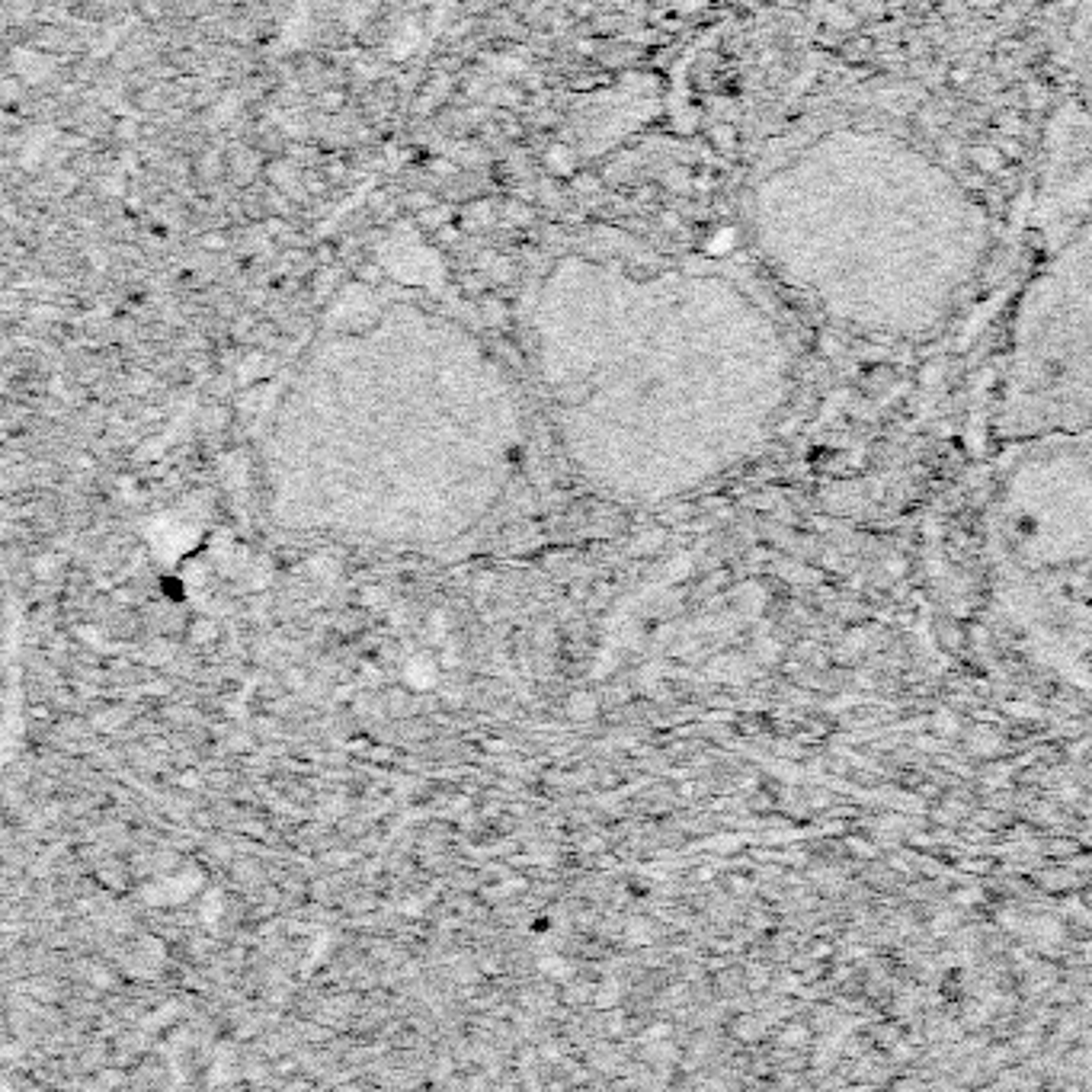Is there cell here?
Segmentation results:
<instances>
[{
    "label": "cell",
    "instance_id": "obj_1",
    "mask_svg": "<svg viewBox=\"0 0 1092 1092\" xmlns=\"http://www.w3.org/2000/svg\"><path fill=\"white\" fill-rule=\"evenodd\" d=\"M750 228L772 276L836 328L923 340L955 314L990 244L945 167L878 129H836L775 164Z\"/></svg>",
    "mask_w": 1092,
    "mask_h": 1092
},
{
    "label": "cell",
    "instance_id": "obj_2",
    "mask_svg": "<svg viewBox=\"0 0 1092 1092\" xmlns=\"http://www.w3.org/2000/svg\"><path fill=\"white\" fill-rule=\"evenodd\" d=\"M1092 436V206L1019 298L997 439Z\"/></svg>",
    "mask_w": 1092,
    "mask_h": 1092
},
{
    "label": "cell",
    "instance_id": "obj_3",
    "mask_svg": "<svg viewBox=\"0 0 1092 1092\" xmlns=\"http://www.w3.org/2000/svg\"><path fill=\"white\" fill-rule=\"evenodd\" d=\"M986 535L1016 577L1092 570V436L1006 443L993 465Z\"/></svg>",
    "mask_w": 1092,
    "mask_h": 1092
},
{
    "label": "cell",
    "instance_id": "obj_4",
    "mask_svg": "<svg viewBox=\"0 0 1092 1092\" xmlns=\"http://www.w3.org/2000/svg\"><path fill=\"white\" fill-rule=\"evenodd\" d=\"M199 884H202V875H196V871H183V875H176V878H164V881H157V884H148L145 901L148 903H183L199 891Z\"/></svg>",
    "mask_w": 1092,
    "mask_h": 1092
},
{
    "label": "cell",
    "instance_id": "obj_5",
    "mask_svg": "<svg viewBox=\"0 0 1092 1092\" xmlns=\"http://www.w3.org/2000/svg\"><path fill=\"white\" fill-rule=\"evenodd\" d=\"M436 673H439V664L429 654H417L410 657V664L404 666V680L413 692H429L436 685Z\"/></svg>",
    "mask_w": 1092,
    "mask_h": 1092
},
{
    "label": "cell",
    "instance_id": "obj_6",
    "mask_svg": "<svg viewBox=\"0 0 1092 1092\" xmlns=\"http://www.w3.org/2000/svg\"><path fill=\"white\" fill-rule=\"evenodd\" d=\"M222 910H225V891L222 887H208L199 906V920L206 923V926H215V923L222 920Z\"/></svg>",
    "mask_w": 1092,
    "mask_h": 1092
},
{
    "label": "cell",
    "instance_id": "obj_7",
    "mask_svg": "<svg viewBox=\"0 0 1092 1092\" xmlns=\"http://www.w3.org/2000/svg\"><path fill=\"white\" fill-rule=\"evenodd\" d=\"M567 715L574 721H589L596 715V699L589 692H574L567 699Z\"/></svg>",
    "mask_w": 1092,
    "mask_h": 1092
},
{
    "label": "cell",
    "instance_id": "obj_8",
    "mask_svg": "<svg viewBox=\"0 0 1092 1092\" xmlns=\"http://www.w3.org/2000/svg\"><path fill=\"white\" fill-rule=\"evenodd\" d=\"M539 971L545 977H551V981H567V977H570V964L564 962L561 955H545V958H539Z\"/></svg>",
    "mask_w": 1092,
    "mask_h": 1092
},
{
    "label": "cell",
    "instance_id": "obj_9",
    "mask_svg": "<svg viewBox=\"0 0 1092 1092\" xmlns=\"http://www.w3.org/2000/svg\"><path fill=\"white\" fill-rule=\"evenodd\" d=\"M55 570H58V558H55V554H42V558L32 561V574L39 577V580H49L51 574H55Z\"/></svg>",
    "mask_w": 1092,
    "mask_h": 1092
},
{
    "label": "cell",
    "instance_id": "obj_10",
    "mask_svg": "<svg viewBox=\"0 0 1092 1092\" xmlns=\"http://www.w3.org/2000/svg\"><path fill=\"white\" fill-rule=\"evenodd\" d=\"M363 606H368V609H387V593L382 586H368L363 589Z\"/></svg>",
    "mask_w": 1092,
    "mask_h": 1092
},
{
    "label": "cell",
    "instance_id": "obj_11",
    "mask_svg": "<svg viewBox=\"0 0 1092 1092\" xmlns=\"http://www.w3.org/2000/svg\"><path fill=\"white\" fill-rule=\"evenodd\" d=\"M612 1000H619V983H603L599 993H593L596 1006H612Z\"/></svg>",
    "mask_w": 1092,
    "mask_h": 1092
},
{
    "label": "cell",
    "instance_id": "obj_12",
    "mask_svg": "<svg viewBox=\"0 0 1092 1092\" xmlns=\"http://www.w3.org/2000/svg\"><path fill=\"white\" fill-rule=\"evenodd\" d=\"M253 580H250V589H267L269 586V577H272V570H269V561H260V567H253V574H250Z\"/></svg>",
    "mask_w": 1092,
    "mask_h": 1092
},
{
    "label": "cell",
    "instance_id": "obj_13",
    "mask_svg": "<svg viewBox=\"0 0 1092 1092\" xmlns=\"http://www.w3.org/2000/svg\"><path fill=\"white\" fill-rule=\"evenodd\" d=\"M148 654H151V657H148V664H170L173 645H164V641H161V645H154L151 650H148Z\"/></svg>",
    "mask_w": 1092,
    "mask_h": 1092
},
{
    "label": "cell",
    "instance_id": "obj_14",
    "mask_svg": "<svg viewBox=\"0 0 1092 1092\" xmlns=\"http://www.w3.org/2000/svg\"><path fill=\"white\" fill-rule=\"evenodd\" d=\"M429 641H446V612H436L433 619H429Z\"/></svg>",
    "mask_w": 1092,
    "mask_h": 1092
},
{
    "label": "cell",
    "instance_id": "obj_15",
    "mask_svg": "<svg viewBox=\"0 0 1092 1092\" xmlns=\"http://www.w3.org/2000/svg\"><path fill=\"white\" fill-rule=\"evenodd\" d=\"M211 638H215V622L211 619L192 625V641H211Z\"/></svg>",
    "mask_w": 1092,
    "mask_h": 1092
},
{
    "label": "cell",
    "instance_id": "obj_16",
    "mask_svg": "<svg viewBox=\"0 0 1092 1092\" xmlns=\"http://www.w3.org/2000/svg\"><path fill=\"white\" fill-rule=\"evenodd\" d=\"M100 628H90V625H84V628H77V634H81V641H87V645L90 647H103V638L100 634H96Z\"/></svg>",
    "mask_w": 1092,
    "mask_h": 1092
},
{
    "label": "cell",
    "instance_id": "obj_17",
    "mask_svg": "<svg viewBox=\"0 0 1092 1092\" xmlns=\"http://www.w3.org/2000/svg\"><path fill=\"white\" fill-rule=\"evenodd\" d=\"M401 913L404 916H420L423 913V901H420V897H407V901L401 903Z\"/></svg>",
    "mask_w": 1092,
    "mask_h": 1092
},
{
    "label": "cell",
    "instance_id": "obj_18",
    "mask_svg": "<svg viewBox=\"0 0 1092 1092\" xmlns=\"http://www.w3.org/2000/svg\"><path fill=\"white\" fill-rule=\"evenodd\" d=\"M439 666H446V669H455L458 666V650L452 645L443 650V660H439Z\"/></svg>",
    "mask_w": 1092,
    "mask_h": 1092
},
{
    "label": "cell",
    "instance_id": "obj_19",
    "mask_svg": "<svg viewBox=\"0 0 1092 1092\" xmlns=\"http://www.w3.org/2000/svg\"><path fill=\"white\" fill-rule=\"evenodd\" d=\"M593 997V990H589V986H574V990L567 993V1000L570 1003H584V1000H589Z\"/></svg>",
    "mask_w": 1092,
    "mask_h": 1092
},
{
    "label": "cell",
    "instance_id": "obj_20",
    "mask_svg": "<svg viewBox=\"0 0 1092 1092\" xmlns=\"http://www.w3.org/2000/svg\"><path fill=\"white\" fill-rule=\"evenodd\" d=\"M628 936H631V942H650V939H647V926H641V923H631V926H628Z\"/></svg>",
    "mask_w": 1092,
    "mask_h": 1092
},
{
    "label": "cell",
    "instance_id": "obj_21",
    "mask_svg": "<svg viewBox=\"0 0 1092 1092\" xmlns=\"http://www.w3.org/2000/svg\"><path fill=\"white\" fill-rule=\"evenodd\" d=\"M90 981H93L96 986H109V983H112V977L106 974L103 967H93V971H90Z\"/></svg>",
    "mask_w": 1092,
    "mask_h": 1092
},
{
    "label": "cell",
    "instance_id": "obj_22",
    "mask_svg": "<svg viewBox=\"0 0 1092 1092\" xmlns=\"http://www.w3.org/2000/svg\"><path fill=\"white\" fill-rule=\"evenodd\" d=\"M324 106H328V109H340V106H343V93H324Z\"/></svg>",
    "mask_w": 1092,
    "mask_h": 1092
},
{
    "label": "cell",
    "instance_id": "obj_23",
    "mask_svg": "<svg viewBox=\"0 0 1092 1092\" xmlns=\"http://www.w3.org/2000/svg\"><path fill=\"white\" fill-rule=\"evenodd\" d=\"M288 685H292V689H302V685H305V673H298V669H288Z\"/></svg>",
    "mask_w": 1092,
    "mask_h": 1092
},
{
    "label": "cell",
    "instance_id": "obj_24",
    "mask_svg": "<svg viewBox=\"0 0 1092 1092\" xmlns=\"http://www.w3.org/2000/svg\"><path fill=\"white\" fill-rule=\"evenodd\" d=\"M180 782H183V785H187V788H196V785H199V775H196V772H187V775H180Z\"/></svg>",
    "mask_w": 1092,
    "mask_h": 1092
},
{
    "label": "cell",
    "instance_id": "obj_25",
    "mask_svg": "<svg viewBox=\"0 0 1092 1092\" xmlns=\"http://www.w3.org/2000/svg\"><path fill=\"white\" fill-rule=\"evenodd\" d=\"M542 1057H548V1061H558L561 1051H558V1047H554V1044H545V1047H542Z\"/></svg>",
    "mask_w": 1092,
    "mask_h": 1092
},
{
    "label": "cell",
    "instance_id": "obj_26",
    "mask_svg": "<svg viewBox=\"0 0 1092 1092\" xmlns=\"http://www.w3.org/2000/svg\"><path fill=\"white\" fill-rule=\"evenodd\" d=\"M493 586V574H484V577H478V589L484 593V589H490Z\"/></svg>",
    "mask_w": 1092,
    "mask_h": 1092
},
{
    "label": "cell",
    "instance_id": "obj_27",
    "mask_svg": "<svg viewBox=\"0 0 1092 1092\" xmlns=\"http://www.w3.org/2000/svg\"><path fill=\"white\" fill-rule=\"evenodd\" d=\"M141 10H145L148 16H157V7H154V0H145V7H141Z\"/></svg>",
    "mask_w": 1092,
    "mask_h": 1092
},
{
    "label": "cell",
    "instance_id": "obj_28",
    "mask_svg": "<svg viewBox=\"0 0 1092 1092\" xmlns=\"http://www.w3.org/2000/svg\"><path fill=\"white\" fill-rule=\"evenodd\" d=\"M96 586H100V589H112V580L109 577H100V580H96Z\"/></svg>",
    "mask_w": 1092,
    "mask_h": 1092
},
{
    "label": "cell",
    "instance_id": "obj_29",
    "mask_svg": "<svg viewBox=\"0 0 1092 1092\" xmlns=\"http://www.w3.org/2000/svg\"><path fill=\"white\" fill-rule=\"evenodd\" d=\"M609 1028H612V1032H619V1028H622V1019H619V1012H615V1019L609 1022Z\"/></svg>",
    "mask_w": 1092,
    "mask_h": 1092
}]
</instances>
